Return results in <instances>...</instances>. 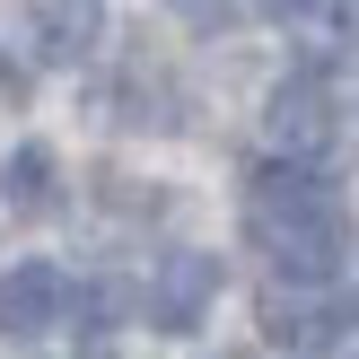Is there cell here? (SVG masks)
Instances as JSON below:
<instances>
[{
    "mask_svg": "<svg viewBox=\"0 0 359 359\" xmlns=\"http://www.w3.org/2000/svg\"><path fill=\"white\" fill-rule=\"evenodd\" d=\"M245 228H255L263 263H272L280 280H307V290H325L351 263V210H342V193L316 184L307 167H263L255 184H245Z\"/></svg>",
    "mask_w": 359,
    "mask_h": 359,
    "instance_id": "cell-1",
    "label": "cell"
},
{
    "mask_svg": "<svg viewBox=\"0 0 359 359\" xmlns=\"http://www.w3.org/2000/svg\"><path fill=\"white\" fill-rule=\"evenodd\" d=\"M263 140H272L280 158H316V149L333 140V88L316 79V70L280 79L272 97H263Z\"/></svg>",
    "mask_w": 359,
    "mask_h": 359,
    "instance_id": "cell-2",
    "label": "cell"
},
{
    "mask_svg": "<svg viewBox=\"0 0 359 359\" xmlns=\"http://www.w3.org/2000/svg\"><path fill=\"white\" fill-rule=\"evenodd\" d=\"M210 298H219V255L184 245V255H167V263H158L149 316H158V333H193V325L210 316Z\"/></svg>",
    "mask_w": 359,
    "mask_h": 359,
    "instance_id": "cell-3",
    "label": "cell"
},
{
    "mask_svg": "<svg viewBox=\"0 0 359 359\" xmlns=\"http://www.w3.org/2000/svg\"><path fill=\"white\" fill-rule=\"evenodd\" d=\"M62 316H70V280L53 272V263L0 272V333H9V342H35V333H53Z\"/></svg>",
    "mask_w": 359,
    "mask_h": 359,
    "instance_id": "cell-4",
    "label": "cell"
},
{
    "mask_svg": "<svg viewBox=\"0 0 359 359\" xmlns=\"http://www.w3.org/2000/svg\"><path fill=\"white\" fill-rule=\"evenodd\" d=\"M0 193H9V210H27V219H44V210L62 202V167H53L44 140H18V149L0 158Z\"/></svg>",
    "mask_w": 359,
    "mask_h": 359,
    "instance_id": "cell-5",
    "label": "cell"
},
{
    "mask_svg": "<svg viewBox=\"0 0 359 359\" xmlns=\"http://www.w3.org/2000/svg\"><path fill=\"white\" fill-rule=\"evenodd\" d=\"M97 27H105L97 9H35V53H44V62H79V53L97 44Z\"/></svg>",
    "mask_w": 359,
    "mask_h": 359,
    "instance_id": "cell-6",
    "label": "cell"
},
{
    "mask_svg": "<svg viewBox=\"0 0 359 359\" xmlns=\"http://www.w3.org/2000/svg\"><path fill=\"white\" fill-rule=\"evenodd\" d=\"M263 325H272V342H280V351H333L342 316H325V307H272Z\"/></svg>",
    "mask_w": 359,
    "mask_h": 359,
    "instance_id": "cell-7",
    "label": "cell"
}]
</instances>
